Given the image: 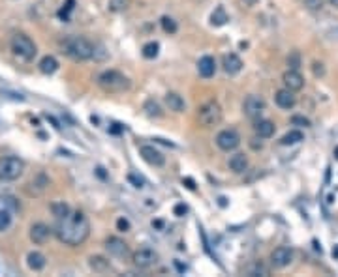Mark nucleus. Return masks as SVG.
I'll return each mask as SVG.
<instances>
[{
	"instance_id": "6ab92c4d",
	"label": "nucleus",
	"mask_w": 338,
	"mask_h": 277,
	"mask_svg": "<svg viewBox=\"0 0 338 277\" xmlns=\"http://www.w3.org/2000/svg\"><path fill=\"white\" fill-rule=\"evenodd\" d=\"M27 264H28V268H30V270H34V272H40V270L45 268V264H47L45 255H42L40 251H32V253H28Z\"/></svg>"
},
{
	"instance_id": "393cba45",
	"label": "nucleus",
	"mask_w": 338,
	"mask_h": 277,
	"mask_svg": "<svg viewBox=\"0 0 338 277\" xmlns=\"http://www.w3.org/2000/svg\"><path fill=\"white\" fill-rule=\"evenodd\" d=\"M227 21H229V17H227V13H225L224 6H218V8L212 11V15H211V25H212V27H224Z\"/></svg>"
},
{
	"instance_id": "6e6552de",
	"label": "nucleus",
	"mask_w": 338,
	"mask_h": 277,
	"mask_svg": "<svg viewBox=\"0 0 338 277\" xmlns=\"http://www.w3.org/2000/svg\"><path fill=\"white\" fill-rule=\"evenodd\" d=\"M216 144L224 152H231L241 144V135L235 130H222L216 135Z\"/></svg>"
},
{
	"instance_id": "dca6fc26",
	"label": "nucleus",
	"mask_w": 338,
	"mask_h": 277,
	"mask_svg": "<svg viewBox=\"0 0 338 277\" xmlns=\"http://www.w3.org/2000/svg\"><path fill=\"white\" fill-rule=\"evenodd\" d=\"M222 66H224V71L229 75H237L241 69H243V60L235 53H229V55H224L222 58Z\"/></svg>"
},
{
	"instance_id": "4468645a",
	"label": "nucleus",
	"mask_w": 338,
	"mask_h": 277,
	"mask_svg": "<svg viewBox=\"0 0 338 277\" xmlns=\"http://www.w3.org/2000/svg\"><path fill=\"white\" fill-rule=\"evenodd\" d=\"M282 83H284V86H286L288 90L297 92V90H300V88L304 86V79H302V75L299 73V69H288V71L284 73V77H282Z\"/></svg>"
},
{
	"instance_id": "f704fd0d",
	"label": "nucleus",
	"mask_w": 338,
	"mask_h": 277,
	"mask_svg": "<svg viewBox=\"0 0 338 277\" xmlns=\"http://www.w3.org/2000/svg\"><path fill=\"white\" fill-rule=\"evenodd\" d=\"M259 274H261V276H269V270L263 268L261 264H255V266L250 270V276H259Z\"/></svg>"
},
{
	"instance_id": "a878e982",
	"label": "nucleus",
	"mask_w": 338,
	"mask_h": 277,
	"mask_svg": "<svg viewBox=\"0 0 338 277\" xmlns=\"http://www.w3.org/2000/svg\"><path fill=\"white\" fill-rule=\"evenodd\" d=\"M302 133H300L299 130H293L290 131V133H286L284 137H282L280 144H284V146H288V144H295V142H300L302 140Z\"/></svg>"
},
{
	"instance_id": "9d476101",
	"label": "nucleus",
	"mask_w": 338,
	"mask_h": 277,
	"mask_svg": "<svg viewBox=\"0 0 338 277\" xmlns=\"http://www.w3.org/2000/svg\"><path fill=\"white\" fill-rule=\"evenodd\" d=\"M293 260V251L291 247H286V245H280L271 253V262L274 268H286L290 266V262Z\"/></svg>"
},
{
	"instance_id": "72a5a7b5",
	"label": "nucleus",
	"mask_w": 338,
	"mask_h": 277,
	"mask_svg": "<svg viewBox=\"0 0 338 277\" xmlns=\"http://www.w3.org/2000/svg\"><path fill=\"white\" fill-rule=\"evenodd\" d=\"M128 180H130L131 184H133V187H143L145 185V180L141 178V176H137V174H128Z\"/></svg>"
},
{
	"instance_id": "39448f33",
	"label": "nucleus",
	"mask_w": 338,
	"mask_h": 277,
	"mask_svg": "<svg viewBox=\"0 0 338 277\" xmlns=\"http://www.w3.org/2000/svg\"><path fill=\"white\" fill-rule=\"evenodd\" d=\"M197 118H199V124L203 128H214V126H218L222 122V118H224V112H222L220 103L211 100L205 105H201V109L197 112Z\"/></svg>"
},
{
	"instance_id": "412c9836",
	"label": "nucleus",
	"mask_w": 338,
	"mask_h": 277,
	"mask_svg": "<svg viewBox=\"0 0 338 277\" xmlns=\"http://www.w3.org/2000/svg\"><path fill=\"white\" fill-rule=\"evenodd\" d=\"M166 105L169 107V111H173V112H184V109H186L184 100L175 92H169L168 96H166Z\"/></svg>"
},
{
	"instance_id": "0eeeda50",
	"label": "nucleus",
	"mask_w": 338,
	"mask_h": 277,
	"mask_svg": "<svg viewBox=\"0 0 338 277\" xmlns=\"http://www.w3.org/2000/svg\"><path fill=\"white\" fill-rule=\"evenodd\" d=\"M243 111L244 114L248 116V118H252V120H257L259 116L263 114L265 111V100H263L261 96H248L246 100H244V105H243Z\"/></svg>"
},
{
	"instance_id": "7ed1b4c3",
	"label": "nucleus",
	"mask_w": 338,
	"mask_h": 277,
	"mask_svg": "<svg viewBox=\"0 0 338 277\" xmlns=\"http://www.w3.org/2000/svg\"><path fill=\"white\" fill-rule=\"evenodd\" d=\"M98 86L102 88L103 92L109 94H121L130 90V79L126 77L124 73L117 71V69H107L103 73L98 75Z\"/></svg>"
},
{
	"instance_id": "ea45409f",
	"label": "nucleus",
	"mask_w": 338,
	"mask_h": 277,
	"mask_svg": "<svg viewBox=\"0 0 338 277\" xmlns=\"http://www.w3.org/2000/svg\"><path fill=\"white\" fill-rule=\"evenodd\" d=\"M184 184H186L188 189H196V185H194V180H192V178H186V180H184Z\"/></svg>"
},
{
	"instance_id": "c9c22d12",
	"label": "nucleus",
	"mask_w": 338,
	"mask_h": 277,
	"mask_svg": "<svg viewBox=\"0 0 338 277\" xmlns=\"http://www.w3.org/2000/svg\"><path fill=\"white\" fill-rule=\"evenodd\" d=\"M291 124H293V126H304V128L310 126V122L306 120L304 116H293V118H291Z\"/></svg>"
},
{
	"instance_id": "20e7f679",
	"label": "nucleus",
	"mask_w": 338,
	"mask_h": 277,
	"mask_svg": "<svg viewBox=\"0 0 338 277\" xmlns=\"http://www.w3.org/2000/svg\"><path fill=\"white\" fill-rule=\"evenodd\" d=\"M9 45H11V51H13V55L19 56L21 60H25V62H30V60H34L38 55V47L36 43L27 36V34H15V36L11 37V41H9Z\"/></svg>"
},
{
	"instance_id": "5701e85b",
	"label": "nucleus",
	"mask_w": 338,
	"mask_h": 277,
	"mask_svg": "<svg viewBox=\"0 0 338 277\" xmlns=\"http://www.w3.org/2000/svg\"><path fill=\"white\" fill-rule=\"evenodd\" d=\"M56 69H58V60H56L55 56L47 55L40 60V71L43 75H53Z\"/></svg>"
},
{
	"instance_id": "f257e3e1",
	"label": "nucleus",
	"mask_w": 338,
	"mask_h": 277,
	"mask_svg": "<svg viewBox=\"0 0 338 277\" xmlns=\"http://www.w3.org/2000/svg\"><path fill=\"white\" fill-rule=\"evenodd\" d=\"M56 238L66 243V245H81L83 242H86L88 234H90V223L88 217L83 212H70L66 213L64 217H58L56 223Z\"/></svg>"
},
{
	"instance_id": "f3484780",
	"label": "nucleus",
	"mask_w": 338,
	"mask_h": 277,
	"mask_svg": "<svg viewBox=\"0 0 338 277\" xmlns=\"http://www.w3.org/2000/svg\"><path fill=\"white\" fill-rule=\"evenodd\" d=\"M274 102H276V105L280 107V109H291L293 105H295V96H293V92L291 90H288V88H282V90H278L276 92V96H274Z\"/></svg>"
},
{
	"instance_id": "ddd939ff",
	"label": "nucleus",
	"mask_w": 338,
	"mask_h": 277,
	"mask_svg": "<svg viewBox=\"0 0 338 277\" xmlns=\"http://www.w3.org/2000/svg\"><path fill=\"white\" fill-rule=\"evenodd\" d=\"M105 249L109 251V255L119 257V259H126V257L130 255L128 245H126L121 238H117V236H111V238H107V240H105Z\"/></svg>"
},
{
	"instance_id": "c756f323",
	"label": "nucleus",
	"mask_w": 338,
	"mask_h": 277,
	"mask_svg": "<svg viewBox=\"0 0 338 277\" xmlns=\"http://www.w3.org/2000/svg\"><path fill=\"white\" fill-rule=\"evenodd\" d=\"M9 225H11V213L2 208V210H0V232L8 231Z\"/></svg>"
},
{
	"instance_id": "2f4dec72",
	"label": "nucleus",
	"mask_w": 338,
	"mask_h": 277,
	"mask_svg": "<svg viewBox=\"0 0 338 277\" xmlns=\"http://www.w3.org/2000/svg\"><path fill=\"white\" fill-rule=\"evenodd\" d=\"M288 66H290V69H299L300 68V55L297 51H293V53L288 56Z\"/></svg>"
},
{
	"instance_id": "473e14b6",
	"label": "nucleus",
	"mask_w": 338,
	"mask_h": 277,
	"mask_svg": "<svg viewBox=\"0 0 338 277\" xmlns=\"http://www.w3.org/2000/svg\"><path fill=\"white\" fill-rule=\"evenodd\" d=\"M117 229L121 232H128L130 231V221H128L126 217H119V219H117Z\"/></svg>"
},
{
	"instance_id": "2eb2a0df",
	"label": "nucleus",
	"mask_w": 338,
	"mask_h": 277,
	"mask_svg": "<svg viewBox=\"0 0 338 277\" xmlns=\"http://www.w3.org/2000/svg\"><path fill=\"white\" fill-rule=\"evenodd\" d=\"M197 71H199V75H201L203 79H211V77L216 73V60L209 55L203 56V58H199V62H197Z\"/></svg>"
},
{
	"instance_id": "c85d7f7f",
	"label": "nucleus",
	"mask_w": 338,
	"mask_h": 277,
	"mask_svg": "<svg viewBox=\"0 0 338 277\" xmlns=\"http://www.w3.org/2000/svg\"><path fill=\"white\" fill-rule=\"evenodd\" d=\"M158 51H160V45L156 41H150L147 45L143 47V56L145 58H156L158 56Z\"/></svg>"
},
{
	"instance_id": "a211bd4d",
	"label": "nucleus",
	"mask_w": 338,
	"mask_h": 277,
	"mask_svg": "<svg viewBox=\"0 0 338 277\" xmlns=\"http://www.w3.org/2000/svg\"><path fill=\"white\" fill-rule=\"evenodd\" d=\"M274 124L271 120H261V118H257L255 124H254V131H255V135L261 138H269L274 135Z\"/></svg>"
},
{
	"instance_id": "4c0bfd02",
	"label": "nucleus",
	"mask_w": 338,
	"mask_h": 277,
	"mask_svg": "<svg viewBox=\"0 0 338 277\" xmlns=\"http://www.w3.org/2000/svg\"><path fill=\"white\" fill-rule=\"evenodd\" d=\"M323 73H325V69H323V64L316 62V64H314V75H316V77H319V75H323Z\"/></svg>"
},
{
	"instance_id": "b1692460",
	"label": "nucleus",
	"mask_w": 338,
	"mask_h": 277,
	"mask_svg": "<svg viewBox=\"0 0 338 277\" xmlns=\"http://www.w3.org/2000/svg\"><path fill=\"white\" fill-rule=\"evenodd\" d=\"M143 111L147 112V116H150V118H160V116H164L162 107H160V103L156 102V100H147L145 105H143Z\"/></svg>"
},
{
	"instance_id": "f8f14e48",
	"label": "nucleus",
	"mask_w": 338,
	"mask_h": 277,
	"mask_svg": "<svg viewBox=\"0 0 338 277\" xmlns=\"http://www.w3.org/2000/svg\"><path fill=\"white\" fill-rule=\"evenodd\" d=\"M139 154L141 157L149 163V165L152 167H162L164 163H166V157H164V154L160 152V150H156L154 146H150V144H145V146L139 148Z\"/></svg>"
},
{
	"instance_id": "4be33fe9",
	"label": "nucleus",
	"mask_w": 338,
	"mask_h": 277,
	"mask_svg": "<svg viewBox=\"0 0 338 277\" xmlns=\"http://www.w3.org/2000/svg\"><path fill=\"white\" fill-rule=\"evenodd\" d=\"M229 169L233 171L235 174H243L244 171L248 169V157L244 154H235L229 159Z\"/></svg>"
},
{
	"instance_id": "79ce46f5",
	"label": "nucleus",
	"mask_w": 338,
	"mask_h": 277,
	"mask_svg": "<svg viewBox=\"0 0 338 277\" xmlns=\"http://www.w3.org/2000/svg\"><path fill=\"white\" fill-rule=\"evenodd\" d=\"M329 2H331V4H333V6L338 9V0H329Z\"/></svg>"
},
{
	"instance_id": "a19ab883",
	"label": "nucleus",
	"mask_w": 338,
	"mask_h": 277,
	"mask_svg": "<svg viewBox=\"0 0 338 277\" xmlns=\"http://www.w3.org/2000/svg\"><path fill=\"white\" fill-rule=\"evenodd\" d=\"M333 257L338 259V245H335V249H333Z\"/></svg>"
},
{
	"instance_id": "e433bc0d",
	"label": "nucleus",
	"mask_w": 338,
	"mask_h": 277,
	"mask_svg": "<svg viewBox=\"0 0 338 277\" xmlns=\"http://www.w3.org/2000/svg\"><path fill=\"white\" fill-rule=\"evenodd\" d=\"M186 212H188V208L184 204H177V206H175V215H178V217H182Z\"/></svg>"
},
{
	"instance_id": "7c9ffc66",
	"label": "nucleus",
	"mask_w": 338,
	"mask_h": 277,
	"mask_svg": "<svg viewBox=\"0 0 338 277\" xmlns=\"http://www.w3.org/2000/svg\"><path fill=\"white\" fill-rule=\"evenodd\" d=\"M51 210H53L56 219H58V217H64L66 213H70V208H68V204H64V203H55L51 206Z\"/></svg>"
},
{
	"instance_id": "bb28decb",
	"label": "nucleus",
	"mask_w": 338,
	"mask_h": 277,
	"mask_svg": "<svg viewBox=\"0 0 338 277\" xmlns=\"http://www.w3.org/2000/svg\"><path fill=\"white\" fill-rule=\"evenodd\" d=\"M160 23H162V28H164V32H166V34H177L178 25H177V21H175V19L164 15Z\"/></svg>"
},
{
	"instance_id": "58836bf2",
	"label": "nucleus",
	"mask_w": 338,
	"mask_h": 277,
	"mask_svg": "<svg viewBox=\"0 0 338 277\" xmlns=\"http://www.w3.org/2000/svg\"><path fill=\"white\" fill-rule=\"evenodd\" d=\"M306 4H308L310 8H319L321 6V0H306Z\"/></svg>"
},
{
	"instance_id": "f03ea898",
	"label": "nucleus",
	"mask_w": 338,
	"mask_h": 277,
	"mask_svg": "<svg viewBox=\"0 0 338 277\" xmlns=\"http://www.w3.org/2000/svg\"><path fill=\"white\" fill-rule=\"evenodd\" d=\"M62 53L70 56L72 60H90L94 56V45L83 36H72L64 39L62 43Z\"/></svg>"
},
{
	"instance_id": "9b49d317",
	"label": "nucleus",
	"mask_w": 338,
	"mask_h": 277,
	"mask_svg": "<svg viewBox=\"0 0 338 277\" xmlns=\"http://www.w3.org/2000/svg\"><path fill=\"white\" fill-rule=\"evenodd\" d=\"M51 234H53V231H51V227L45 225V223H34L30 227V240L34 242L36 245L47 243L49 238H51Z\"/></svg>"
},
{
	"instance_id": "37998d69",
	"label": "nucleus",
	"mask_w": 338,
	"mask_h": 277,
	"mask_svg": "<svg viewBox=\"0 0 338 277\" xmlns=\"http://www.w3.org/2000/svg\"><path fill=\"white\" fill-rule=\"evenodd\" d=\"M335 157H337V159H338V146L335 148Z\"/></svg>"
},
{
	"instance_id": "aec40b11",
	"label": "nucleus",
	"mask_w": 338,
	"mask_h": 277,
	"mask_svg": "<svg viewBox=\"0 0 338 277\" xmlns=\"http://www.w3.org/2000/svg\"><path fill=\"white\" fill-rule=\"evenodd\" d=\"M88 266L96 272V274H109V272H113L111 264H109V260L103 259V257H90L88 259Z\"/></svg>"
},
{
	"instance_id": "423d86ee",
	"label": "nucleus",
	"mask_w": 338,
	"mask_h": 277,
	"mask_svg": "<svg viewBox=\"0 0 338 277\" xmlns=\"http://www.w3.org/2000/svg\"><path fill=\"white\" fill-rule=\"evenodd\" d=\"M25 171V163L23 159H19L15 156H6L0 159V180L4 182H13Z\"/></svg>"
},
{
	"instance_id": "1a4fd4ad",
	"label": "nucleus",
	"mask_w": 338,
	"mask_h": 277,
	"mask_svg": "<svg viewBox=\"0 0 338 277\" xmlns=\"http://www.w3.org/2000/svg\"><path fill=\"white\" fill-rule=\"evenodd\" d=\"M133 264L141 270H147L150 266H154L158 262V253L156 251L149 249V247H143V249H137L133 253Z\"/></svg>"
},
{
	"instance_id": "cd10ccee",
	"label": "nucleus",
	"mask_w": 338,
	"mask_h": 277,
	"mask_svg": "<svg viewBox=\"0 0 338 277\" xmlns=\"http://www.w3.org/2000/svg\"><path fill=\"white\" fill-rule=\"evenodd\" d=\"M107 8H109V11L121 13V11H126V9L130 8V0H109Z\"/></svg>"
}]
</instances>
